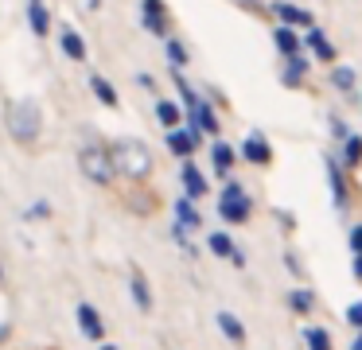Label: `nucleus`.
<instances>
[{
  "label": "nucleus",
  "instance_id": "obj_32",
  "mask_svg": "<svg viewBox=\"0 0 362 350\" xmlns=\"http://www.w3.org/2000/svg\"><path fill=\"white\" fill-rule=\"evenodd\" d=\"M331 132H335V140H346L351 132H346V124L343 121H331Z\"/></svg>",
  "mask_w": 362,
  "mask_h": 350
},
{
  "label": "nucleus",
  "instance_id": "obj_21",
  "mask_svg": "<svg viewBox=\"0 0 362 350\" xmlns=\"http://www.w3.org/2000/svg\"><path fill=\"white\" fill-rule=\"evenodd\" d=\"M304 350H335V342H331V331L327 327H304Z\"/></svg>",
  "mask_w": 362,
  "mask_h": 350
},
{
  "label": "nucleus",
  "instance_id": "obj_28",
  "mask_svg": "<svg viewBox=\"0 0 362 350\" xmlns=\"http://www.w3.org/2000/svg\"><path fill=\"white\" fill-rule=\"evenodd\" d=\"M343 323L351 327V331H362V300H354L343 308Z\"/></svg>",
  "mask_w": 362,
  "mask_h": 350
},
{
  "label": "nucleus",
  "instance_id": "obj_31",
  "mask_svg": "<svg viewBox=\"0 0 362 350\" xmlns=\"http://www.w3.org/2000/svg\"><path fill=\"white\" fill-rule=\"evenodd\" d=\"M346 245H351V253H362V222L351 226V238H346Z\"/></svg>",
  "mask_w": 362,
  "mask_h": 350
},
{
  "label": "nucleus",
  "instance_id": "obj_40",
  "mask_svg": "<svg viewBox=\"0 0 362 350\" xmlns=\"http://www.w3.org/2000/svg\"><path fill=\"white\" fill-rule=\"evenodd\" d=\"M51 350H55V346H51Z\"/></svg>",
  "mask_w": 362,
  "mask_h": 350
},
{
  "label": "nucleus",
  "instance_id": "obj_30",
  "mask_svg": "<svg viewBox=\"0 0 362 350\" xmlns=\"http://www.w3.org/2000/svg\"><path fill=\"white\" fill-rule=\"evenodd\" d=\"M331 82H335L339 90H354V70H351V66H339V70H331Z\"/></svg>",
  "mask_w": 362,
  "mask_h": 350
},
{
  "label": "nucleus",
  "instance_id": "obj_12",
  "mask_svg": "<svg viewBox=\"0 0 362 350\" xmlns=\"http://www.w3.org/2000/svg\"><path fill=\"white\" fill-rule=\"evenodd\" d=\"M327 183H331V199H335V210H351V191H346L343 163H339V160H327Z\"/></svg>",
  "mask_w": 362,
  "mask_h": 350
},
{
  "label": "nucleus",
  "instance_id": "obj_8",
  "mask_svg": "<svg viewBox=\"0 0 362 350\" xmlns=\"http://www.w3.org/2000/svg\"><path fill=\"white\" fill-rule=\"evenodd\" d=\"M238 156H242L245 163H253V168H269V163H273V148H269V140L261 136V132H250V136L242 140V148H238Z\"/></svg>",
  "mask_w": 362,
  "mask_h": 350
},
{
  "label": "nucleus",
  "instance_id": "obj_23",
  "mask_svg": "<svg viewBox=\"0 0 362 350\" xmlns=\"http://www.w3.org/2000/svg\"><path fill=\"white\" fill-rule=\"evenodd\" d=\"M156 121L164 124V129H180V121H183V109L175 105V101H156Z\"/></svg>",
  "mask_w": 362,
  "mask_h": 350
},
{
  "label": "nucleus",
  "instance_id": "obj_1",
  "mask_svg": "<svg viewBox=\"0 0 362 350\" xmlns=\"http://www.w3.org/2000/svg\"><path fill=\"white\" fill-rule=\"evenodd\" d=\"M110 160H113V171L125 179H133V183H144V179L152 175V152L144 140L136 136H125V140H113L110 144Z\"/></svg>",
  "mask_w": 362,
  "mask_h": 350
},
{
  "label": "nucleus",
  "instance_id": "obj_6",
  "mask_svg": "<svg viewBox=\"0 0 362 350\" xmlns=\"http://www.w3.org/2000/svg\"><path fill=\"white\" fill-rule=\"evenodd\" d=\"M74 319H78V331L86 334L90 342H105V319H102V311H98L94 303L82 300L78 308H74Z\"/></svg>",
  "mask_w": 362,
  "mask_h": 350
},
{
  "label": "nucleus",
  "instance_id": "obj_10",
  "mask_svg": "<svg viewBox=\"0 0 362 350\" xmlns=\"http://www.w3.org/2000/svg\"><path fill=\"white\" fill-rule=\"evenodd\" d=\"M129 296H133L136 311H144V315L156 308V300H152V288H148V276H144L141 269H129Z\"/></svg>",
  "mask_w": 362,
  "mask_h": 350
},
{
  "label": "nucleus",
  "instance_id": "obj_36",
  "mask_svg": "<svg viewBox=\"0 0 362 350\" xmlns=\"http://www.w3.org/2000/svg\"><path fill=\"white\" fill-rule=\"evenodd\" d=\"M230 264H234V269H245V253H242V249H234V257H230Z\"/></svg>",
  "mask_w": 362,
  "mask_h": 350
},
{
  "label": "nucleus",
  "instance_id": "obj_19",
  "mask_svg": "<svg viewBox=\"0 0 362 350\" xmlns=\"http://www.w3.org/2000/svg\"><path fill=\"white\" fill-rule=\"evenodd\" d=\"M59 47H63V54H66V59H74V62L86 59V43H82V35H78L74 28H63V31H59Z\"/></svg>",
  "mask_w": 362,
  "mask_h": 350
},
{
  "label": "nucleus",
  "instance_id": "obj_14",
  "mask_svg": "<svg viewBox=\"0 0 362 350\" xmlns=\"http://www.w3.org/2000/svg\"><path fill=\"white\" fill-rule=\"evenodd\" d=\"M175 226H183L187 233L203 226V214H199V206L187 199V194H180V199H175Z\"/></svg>",
  "mask_w": 362,
  "mask_h": 350
},
{
  "label": "nucleus",
  "instance_id": "obj_16",
  "mask_svg": "<svg viewBox=\"0 0 362 350\" xmlns=\"http://www.w3.org/2000/svg\"><path fill=\"white\" fill-rule=\"evenodd\" d=\"M234 160H238V152L226 144V140H214V148H211V163H214V171H218L222 179H230V171H234Z\"/></svg>",
  "mask_w": 362,
  "mask_h": 350
},
{
  "label": "nucleus",
  "instance_id": "obj_27",
  "mask_svg": "<svg viewBox=\"0 0 362 350\" xmlns=\"http://www.w3.org/2000/svg\"><path fill=\"white\" fill-rule=\"evenodd\" d=\"M358 163H362V136L351 132V136L343 140V168H358Z\"/></svg>",
  "mask_w": 362,
  "mask_h": 350
},
{
  "label": "nucleus",
  "instance_id": "obj_33",
  "mask_svg": "<svg viewBox=\"0 0 362 350\" xmlns=\"http://www.w3.org/2000/svg\"><path fill=\"white\" fill-rule=\"evenodd\" d=\"M351 272H354V280L362 284V253H354V261H351Z\"/></svg>",
  "mask_w": 362,
  "mask_h": 350
},
{
  "label": "nucleus",
  "instance_id": "obj_3",
  "mask_svg": "<svg viewBox=\"0 0 362 350\" xmlns=\"http://www.w3.org/2000/svg\"><path fill=\"white\" fill-rule=\"evenodd\" d=\"M78 168H82V175H86L90 183H98V187H110L113 179H117L113 160H110V144H102V140H94V144H82Z\"/></svg>",
  "mask_w": 362,
  "mask_h": 350
},
{
  "label": "nucleus",
  "instance_id": "obj_15",
  "mask_svg": "<svg viewBox=\"0 0 362 350\" xmlns=\"http://www.w3.org/2000/svg\"><path fill=\"white\" fill-rule=\"evenodd\" d=\"M144 28L156 31V35H168V12H164V0H144Z\"/></svg>",
  "mask_w": 362,
  "mask_h": 350
},
{
  "label": "nucleus",
  "instance_id": "obj_35",
  "mask_svg": "<svg viewBox=\"0 0 362 350\" xmlns=\"http://www.w3.org/2000/svg\"><path fill=\"white\" fill-rule=\"evenodd\" d=\"M284 261H288V269H292V276H304V269H300V261H296V253H288V257H284Z\"/></svg>",
  "mask_w": 362,
  "mask_h": 350
},
{
  "label": "nucleus",
  "instance_id": "obj_5",
  "mask_svg": "<svg viewBox=\"0 0 362 350\" xmlns=\"http://www.w3.org/2000/svg\"><path fill=\"white\" fill-rule=\"evenodd\" d=\"M8 132L20 144H35V136H40V109H35V101H12L8 105Z\"/></svg>",
  "mask_w": 362,
  "mask_h": 350
},
{
  "label": "nucleus",
  "instance_id": "obj_34",
  "mask_svg": "<svg viewBox=\"0 0 362 350\" xmlns=\"http://www.w3.org/2000/svg\"><path fill=\"white\" fill-rule=\"evenodd\" d=\"M28 218H47V202H35V206L28 210Z\"/></svg>",
  "mask_w": 362,
  "mask_h": 350
},
{
  "label": "nucleus",
  "instance_id": "obj_37",
  "mask_svg": "<svg viewBox=\"0 0 362 350\" xmlns=\"http://www.w3.org/2000/svg\"><path fill=\"white\" fill-rule=\"evenodd\" d=\"M351 350H362V331H354V342H351Z\"/></svg>",
  "mask_w": 362,
  "mask_h": 350
},
{
  "label": "nucleus",
  "instance_id": "obj_18",
  "mask_svg": "<svg viewBox=\"0 0 362 350\" xmlns=\"http://www.w3.org/2000/svg\"><path fill=\"white\" fill-rule=\"evenodd\" d=\"M273 12L284 28H312V12H304V8H296V4H276Z\"/></svg>",
  "mask_w": 362,
  "mask_h": 350
},
{
  "label": "nucleus",
  "instance_id": "obj_29",
  "mask_svg": "<svg viewBox=\"0 0 362 350\" xmlns=\"http://www.w3.org/2000/svg\"><path fill=\"white\" fill-rule=\"evenodd\" d=\"M168 59H172V66H187V47L180 39H168Z\"/></svg>",
  "mask_w": 362,
  "mask_h": 350
},
{
  "label": "nucleus",
  "instance_id": "obj_11",
  "mask_svg": "<svg viewBox=\"0 0 362 350\" xmlns=\"http://www.w3.org/2000/svg\"><path fill=\"white\" fill-rule=\"evenodd\" d=\"M180 183H183V194H187L191 202H199L206 191H211V187H206V175H203V171H199L191 160H183V168H180Z\"/></svg>",
  "mask_w": 362,
  "mask_h": 350
},
{
  "label": "nucleus",
  "instance_id": "obj_24",
  "mask_svg": "<svg viewBox=\"0 0 362 350\" xmlns=\"http://www.w3.org/2000/svg\"><path fill=\"white\" fill-rule=\"evenodd\" d=\"M273 39H276V51H281L284 59H292V54H300V39H296V31H292V28H284V23H281Z\"/></svg>",
  "mask_w": 362,
  "mask_h": 350
},
{
  "label": "nucleus",
  "instance_id": "obj_13",
  "mask_svg": "<svg viewBox=\"0 0 362 350\" xmlns=\"http://www.w3.org/2000/svg\"><path fill=\"white\" fill-rule=\"evenodd\" d=\"M284 303H288L292 315H312L315 303H320V296H315V288H304V284H300V288H292V292H288V300H284Z\"/></svg>",
  "mask_w": 362,
  "mask_h": 350
},
{
  "label": "nucleus",
  "instance_id": "obj_25",
  "mask_svg": "<svg viewBox=\"0 0 362 350\" xmlns=\"http://www.w3.org/2000/svg\"><path fill=\"white\" fill-rule=\"evenodd\" d=\"M304 74H308V59H300V54H292V59L284 62V74H281V82H284V86H300V82H304Z\"/></svg>",
  "mask_w": 362,
  "mask_h": 350
},
{
  "label": "nucleus",
  "instance_id": "obj_4",
  "mask_svg": "<svg viewBox=\"0 0 362 350\" xmlns=\"http://www.w3.org/2000/svg\"><path fill=\"white\" fill-rule=\"evenodd\" d=\"M218 218L230 226H245L253 218V199L238 179H226V187L218 191Z\"/></svg>",
  "mask_w": 362,
  "mask_h": 350
},
{
  "label": "nucleus",
  "instance_id": "obj_20",
  "mask_svg": "<svg viewBox=\"0 0 362 350\" xmlns=\"http://www.w3.org/2000/svg\"><path fill=\"white\" fill-rule=\"evenodd\" d=\"M28 23H32L35 35H47L51 31V12H47L43 0H28Z\"/></svg>",
  "mask_w": 362,
  "mask_h": 350
},
{
  "label": "nucleus",
  "instance_id": "obj_26",
  "mask_svg": "<svg viewBox=\"0 0 362 350\" xmlns=\"http://www.w3.org/2000/svg\"><path fill=\"white\" fill-rule=\"evenodd\" d=\"M90 90L98 93V101H102V105H110V109L117 105V90H113V86L105 82L102 74H90Z\"/></svg>",
  "mask_w": 362,
  "mask_h": 350
},
{
  "label": "nucleus",
  "instance_id": "obj_7",
  "mask_svg": "<svg viewBox=\"0 0 362 350\" xmlns=\"http://www.w3.org/2000/svg\"><path fill=\"white\" fill-rule=\"evenodd\" d=\"M199 140H203V132L195 129V124H187V129H168V148H172V156H180V160H191L199 148Z\"/></svg>",
  "mask_w": 362,
  "mask_h": 350
},
{
  "label": "nucleus",
  "instance_id": "obj_39",
  "mask_svg": "<svg viewBox=\"0 0 362 350\" xmlns=\"http://www.w3.org/2000/svg\"><path fill=\"white\" fill-rule=\"evenodd\" d=\"M86 4H90V8H102V0H86Z\"/></svg>",
  "mask_w": 362,
  "mask_h": 350
},
{
  "label": "nucleus",
  "instance_id": "obj_22",
  "mask_svg": "<svg viewBox=\"0 0 362 350\" xmlns=\"http://www.w3.org/2000/svg\"><path fill=\"white\" fill-rule=\"evenodd\" d=\"M206 249H211V253H214V257H226V261H230V257H234V249H238V241H234V238H230V233H222V230H214V233H211V238H206Z\"/></svg>",
  "mask_w": 362,
  "mask_h": 350
},
{
  "label": "nucleus",
  "instance_id": "obj_2",
  "mask_svg": "<svg viewBox=\"0 0 362 350\" xmlns=\"http://www.w3.org/2000/svg\"><path fill=\"white\" fill-rule=\"evenodd\" d=\"M175 90H180V98H183V109H187V124H195L199 132H211V136H218V117H214V109H211V101H203L195 90L187 86V78L175 70Z\"/></svg>",
  "mask_w": 362,
  "mask_h": 350
},
{
  "label": "nucleus",
  "instance_id": "obj_38",
  "mask_svg": "<svg viewBox=\"0 0 362 350\" xmlns=\"http://www.w3.org/2000/svg\"><path fill=\"white\" fill-rule=\"evenodd\" d=\"M98 350H121V346H113V342H98Z\"/></svg>",
  "mask_w": 362,
  "mask_h": 350
},
{
  "label": "nucleus",
  "instance_id": "obj_17",
  "mask_svg": "<svg viewBox=\"0 0 362 350\" xmlns=\"http://www.w3.org/2000/svg\"><path fill=\"white\" fill-rule=\"evenodd\" d=\"M304 43L312 47V54H315V59H320V62H335V47L327 43V35H323V31L315 28V23H312V28H308Z\"/></svg>",
  "mask_w": 362,
  "mask_h": 350
},
{
  "label": "nucleus",
  "instance_id": "obj_9",
  "mask_svg": "<svg viewBox=\"0 0 362 350\" xmlns=\"http://www.w3.org/2000/svg\"><path fill=\"white\" fill-rule=\"evenodd\" d=\"M214 327H218V331L226 334V342H230V346H245V339H250L245 323L234 315V311H226V308H218V311H214Z\"/></svg>",
  "mask_w": 362,
  "mask_h": 350
}]
</instances>
